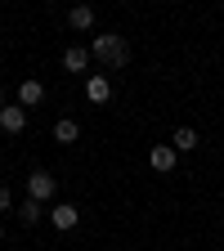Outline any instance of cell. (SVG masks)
Masks as SVG:
<instances>
[{
    "mask_svg": "<svg viewBox=\"0 0 224 251\" xmlns=\"http://www.w3.org/2000/svg\"><path fill=\"white\" fill-rule=\"evenodd\" d=\"M0 242H5V229H0Z\"/></svg>",
    "mask_w": 224,
    "mask_h": 251,
    "instance_id": "15",
    "label": "cell"
},
{
    "mask_svg": "<svg viewBox=\"0 0 224 251\" xmlns=\"http://www.w3.org/2000/svg\"><path fill=\"white\" fill-rule=\"evenodd\" d=\"M14 206V193H9V188H0V211H9Z\"/></svg>",
    "mask_w": 224,
    "mask_h": 251,
    "instance_id": "13",
    "label": "cell"
},
{
    "mask_svg": "<svg viewBox=\"0 0 224 251\" xmlns=\"http://www.w3.org/2000/svg\"><path fill=\"white\" fill-rule=\"evenodd\" d=\"M68 23H72L76 31H90V27H94V5H76V9L68 14Z\"/></svg>",
    "mask_w": 224,
    "mask_h": 251,
    "instance_id": "11",
    "label": "cell"
},
{
    "mask_svg": "<svg viewBox=\"0 0 224 251\" xmlns=\"http://www.w3.org/2000/svg\"><path fill=\"white\" fill-rule=\"evenodd\" d=\"M50 220H54V229H76L81 211H76L72 202H54V206H50Z\"/></svg>",
    "mask_w": 224,
    "mask_h": 251,
    "instance_id": "4",
    "label": "cell"
},
{
    "mask_svg": "<svg viewBox=\"0 0 224 251\" xmlns=\"http://www.w3.org/2000/svg\"><path fill=\"white\" fill-rule=\"evenodd\" d=\"M0 130H5V135H23V130H27V108L9 103L5 112H0Z\"/></svg>",
    "mask_w": 224,
    "mask_h": 251,
    "instance_id": "3",
    "label": "cell"
},
{
    "mask_svg": "<svg viewBox=\"0 0 224 251\" xmlns=\"http://www.w3.org/2000/svg\"><path fill=\"white\" fill-rule=\"evenodd\" d=\"M5 108H9V103H5V90H0V112H5Z\"/></svg>",
    "mask_w": 224,
    "mask_h": 251,
    "instance_id": "14",
    "label": "cell"
},
{
    "mask_svg": "<svg viewBox=\"0 0 224 251\" xmlns=\"http://www.w3.org/2000/svg\"><path fill=\"white\" fill-rule=\"evenodd\" d=\"M171 148L175 152H198V130L193 126H179V130L171 135Z\"/></svg>",
    "mask_w": 224,
    "mask_h": 251,
    "instance_id": "9",
    "label": "cell"
},
{
    "mask_svg": "<svg viewBox=\"0 0 224 251\" xmlns=\"http://www.w3.org/2000/svg\"><path fill=\"white\" fill-rule=\"evenodd\" d=\"M27 198L31 202H54V175L50 171H31L27 175Z\"/></svg>",
    "mask_w": 224,
    "mask_h": 251,
    "instance_id": "2",
    "label": "cell"
},
{
    "mask_svg": "<svg viewBox=\"0 0 224 251\" xmlns=\"http://www.w3.org/2000/svg\"><path fill=\"white\" fill-rule=\"evenodd\" d=\"M41 215H45V211H41V202H31V198H23V202H18V220H23V225H36Z\"/></svg>",
    "mask_w": 224,
    "mask_h": 251,
    "instance_id": "12",
    "label": "cell"
},
{
    "mask_svg": "<svg viewBox=\"0 0 224 251\" xmlns=\"http://www.w3.org/2000/svg\"><path fill=\"white\" fill-rule=\"evenodd\" d=\"M41 99H45V85H41L36 76H31V81H23V85H18V108H36Z\"/></svg>",
    "mask_w": 224,
    "mask_h": 251,
    "instance_id": "6",
    "label": "cell"
},
{
    "mask_svg": "<svg viewBox=\"0 0 224 251\" xmlns=\"http://www.w3.org/2000/svg\"><path fill=\"white\" fill-rule=\"evenodd\" d=\"M90 58H99L103 68H125V63H130V45H125V36L121 31H103V36H94L90 41Z\"/></svg>",
    "mask_w": 224,
    "mask_h": 251,
    "instance_id": "1",
    "label": "cell"
},
{
    "mask_svg": "<svg viewBox=\"0 0 224 251\" xmlns=\"http://www.w3.org/2000/svg\"><path fill=\"white\" fill-rule=\"evenodd\" d=\"M76 135H81V126H76L72 117H58V121H54V139H58V144H76Z\"/></svg>",
    "mask_w": 224,
    "mask_h": 251,
    "instance_id": "10",
    "label": "cell"
},
{
    "mask_svg": "<svg viewBox=\"0 0 224 251\" xmlns=\"http://www.w3.org/2000/svg\"><path fill=\"white\" fill-rule=\"evenodd\" d=\"M63 68H68V72H85L90 68V50L85 45H68V50H63Z\"/></svg>",
    "mask_w": 224,
    "mask_h": 251,
    "instance_id": "8",
    "label": "cell"
},
{
    "mask_svg": "<svg viewBox=\"0 0 224 251\" xmlns=\"http://www.w3.org/2000/svg\"><path fill=\"white\" fill-rule=\"evenodd\" d=\"M175 157H179V152H175L171 144H157V148L148 152V162H152V171H162V175H166V171H175Z\"/></svg>",
    "mask_w": 224,
    "mask_h": 251,
    "instance_id": "7",
    "label": "cell"
},
{
    "mask_svg": "<svg viewBox=\"0 0 224 251\" xmlns=\"http://www.w3.org/2000/svg\"><path fill=\"white\" fill-rule=\"evenodd\" d=\"M85 99H90V103H108V99H112V81L94 72V76L85 81Z\"/></svg>",
    "mask_w": 224,
    "mask_h": 251,
    "instance_id": "5",
    "label": "cell"
}]
</instances>
